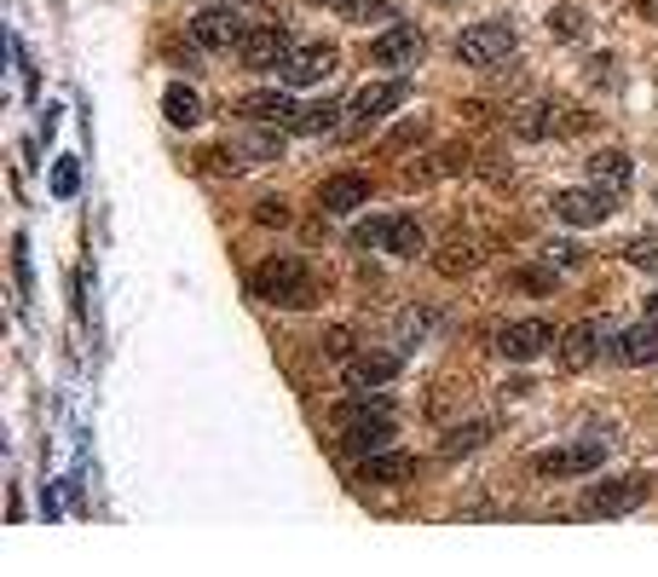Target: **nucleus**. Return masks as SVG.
<instances>
[{
    "mask_svg": "<svg viewBox=\"0 0 658 577\" xmlns=\"http://www.w3.org/2000/svg\"><path fill=\"white\" fill-rule=\"evenodd\" d=\"M75 185H81V168H75V162L64 156V162L52 168V197H75Z\"/></svg>",
    "mask_w": 658,
    "mask_h": 577,
    "instance_id": "27",
    "label": "nucleus"
},
{
    "mask_svg": "<svg viewBox=\"0 0 658 577\" xmlns=\"http://www.w3.org/2000/svg\"><path fill=\"white\" fill-rule=\"evenodd\" d=\"M249 288H255V301H266V306H290V313H301V306L318 301V295H313V272H306V260H295V255H278V260L255 266Z\"/></svg>",
    "mask_w": 658,
    "mask_h": 577,
    "instance_id": "1",
    "label": "nucleus"
},
{
    "mask_svg": "<svg viewBox=\"0 0 658 577\" xmlns=\"http://www.w3.org/2000/svg\"><path fill=\"white\" fill-rule=\"evenodd\" d=\"M237 116H249L255 128H295V98L290 93H278V87H266V93H243L237 98Z\"/></svg>",
    "mask_w": 658,
    "mask_h": 577,
    "instance_id": "15",
    "label": "nucleus"
},
{
    "mask_svg": "<svg viewBox=\"0 0 658 577\" xmlns=\"http://www.w3.org/2000/svg\"><path fill=\"white\" fill-rule=\"evenodd\" d=\"M612 358L642 369V364H658V323H642V329H624L619 341H612Z\"/></svg>",
    "mask_w": 658,
    "mask_h": 577,
    "instance_id": "20",
    "label": "nucleus"
},
{
    "mask_svg": "<svg viewBox=\"0 0 658 577\" xmlns=\"http://www.w3.org/2000/svg\"><path fill=\"white\" fill-rule=\"evenodd\" d=\"M346 341H353V335H346V329H329V346H324V353H329V358H346V353H353V346H346Z\"/></svg>",
    "mask_w": 658,
    "mask_h": 577,
    "instance_id": "30",
    "label": "nucleus"
},
{
    "mask_svg": "<svg viewBox=\"0 0 658 577\" xmlns=\"http://www.w3.org/2000/svg\"><path fill=\"white\" fill-rule=\"evenodd\" d=\"M584 168H589V179L601 185V191H612V197L630 191V179H635V168H630V156H624V151H595Z\"/></svg>",
    "mask_w": 658,
    "mask_h": 577,
    "instance_id": "21",
    "label": "nucleus"
},
{
    "mask_svg": "<svg viewBox=\"0 0 658 577\" xmlns=\"http://www.w3.org/2000/svg\"><path fill=\"white\" fill-rule=\"evenodd\" d=\"M647 323H658V288H653V295H647Z\"/></svg>",
    "mask_w": 658,
    "mask_h": 577,
    "instance_id": "32",
    "label": "nucleus"
},
{
    "mask_svg": "<svg viewBox=\"0 0 658 577\" xmlns=\"http://www.w3.org/2000/svg\"><path fill=\"white\" fill-rule=\"evenodd\" d=\"M584 121L589 116L578 105H566V98H543V105H526L520 116H514V133H520V139H566V133H578Z\"/></svg>",
    "mask_w": 658,
    "mask_h": 577,
    "instance_id": "6",
    "label": "nucleus"
},
{
    "mask_svg": "<svg viewBox=\"0 0 658 577\" xmlns=\"http://www.w3.org/2000/svg\"><path fill=\"white\" fill-rule=\"evenodd\" d=\"M601 462H607V439H578V445H561V450L531 457V468H538L543 480H578V473H595Z\"/></svg>",
    "mask_w": 658,
    "mask_h": 577,
    "instance_id": "8",
    "label": "nucleus"
},
{
    "mask_svg": "<svg viewBox=\"0 0 658 577\" xmlns=\"http://www.w3.org/2000/svg\"><path fill=\"white\" fill-rule=\"evenodd\" d=\"M642 12H647V24H658V0H642Z\"/></svg>",
    "mask_w": 658,
    "mask_h": 577,
    "instance_id": "33",
    "label": "nucleus"
},
{
    "mask_svg": "<svg viewBox=\"0 0 658 577\" xmlns=\"http://www.w3.org/2000/svg\"><path fill=\"white\" fill-rule=\"evenodd\" d=\"M584 30H589L584 7H554V12H549V35H554V40H584Z\"/></svg>",
    "mask_w": 658,
    "mask_h": 577,
    "instance_id": "23",
    "label": "nucleus"
},
{
    "mask_svg": "<svg viewBox=\"0 0 658 577\" xmlns=\"http://www.w3.org/2000/svg\"><path fill=\"white\" fill-rule=\"evenodd\" d=\"M612 191H601V185H589V191H561L554 197V220L561 225H601V220H612Z\"/></svg>",
    "mask_w": 658,
    "mask_h": 577,
    "instance_id": "13",
    "label": "nucleus"
},
{
    "mask_svg": "<svg viewBox=\"0 0 658 577\" xmlns=\"http://www.w3.org/2000/svg\"><path fill=\"white\" fill-rule=\"evenodd\" d=\"M630 266H647V272H658V237H635L630 249H624Z\"/></svg>",
    "mask_w": 658,
    "mask_h": 577,
    "instance_id": "26",
    "label": "nucleus"
},
{
    "mask_svg": "<svg viewBox=\"0 0 658 577\" xmlns=\"http://www.w3.org/2000/svg\"><path fill=\"white\" fill-rule=\"evenodd\" d=\"M422 58V30L416 24H393L369 40V64L376 70H410Z\"/></svg>",
    "mask_w": 658,
    "mask_h": 577,
    "instance_id": "10",
    "label": "nucleus"
},
{
    "mask_svg": "<svg viewBox=\"0 0 658 577\" xmlns=\"http://www.w3.org/2000/svg\"><path fill=\"white\" fill-rule=\"evenodd\" d=\"M290 52L295 47H290V30H283V24H260V30L243 35V47H237L243 70H283V58H290Z\"/></svg>",
    "mask_w": 658,
    "mask_h": 577,
    "instance_id": "11",
    "label": "nucleus"
},
{
    "mask_svg": "<svg viewBox=\"0 0 658 577\" xmlns=\"http://www.w3.org/2000/svg\"><path fill=\"white\" fill-rule=\"evenodd\" d=\"M410 105V75H393V81H369V87H359L353 93V105H346V128L353 133H364V128H376L381 116H393V110H404Z\"/></svg>",
    "mask_w": 658,
    "mask_h": 577,
    "instance_id": "5",
    "label": "nucleus"
},
{
    "mask_svg": "<svg viewBox=\"0 0 658 577\" xmlns=\"http://www.w3.org/2000/svg\"><path fill=\"white\" fill-rule=\"evenodd\" d=\"M162 116H168L174 128H197V121H202V98L185 87V81H174V87L162 93Z\"/></svg>",
    "mask_w": 658,
    "mask_h": 577,
    "instance_id": "22",
    "label": "nucleus"
},
{
    "mask_svg": "<svg viewBox=\"0 0 658 577\" xmlns=\"http://www.w3.org/2000/svg\"><path fill=\"white\" fill-rule=\"evenodd\" d=\"M595 353H601V323H572L566 335H561V369H589Z\"/></svg>",
    "mask_w": 658,
    "mask_h": 577,
    "instance_id": "18",
    "label": "nucleus"
},
{
    "mask_svg": "<svg viewBox=\"0 0 658 577\" xmlns=\"http://www.w3.org/2000/svg\"><path fill=\"white\" fill-rule=\"evenodd\" d=\"M653 497V480L647 473H624V480H601V485H589L578 508L589 514V520H619V514H635Z\"/></svg>",
    "mask_w": 658,
    "mask_h": 577,
    "instance_id": "4",
    "label": "nucleus"
},
{
    "mask_svg": "<svg viewBox=\"0 0 658 577\" xmlns=\"http://www.w3.org/2000/svg\"><path fill=\"white\" fill-rule=\"evenodd\" d=\"M589 81H607L612 87V58H589Z\"/></svg>",
    "mask_w": 658,
    "mask_h": 577,
    "instance_id": "31",
    "label": "nucleus"
},
{
    "mask_svg": "<svg viewBox=\"0 0 658 577\" xmlns=\"http://www.w3.org/2000/svg\"><path fill=\"white\" fill-rule=\"evenodd\" d=\"M255 220L260 225H283V220H290V209H283V197H260L255 202Z\"/></svg>",
    "mask_w": 658,
    "mask_h": 577,
    "instance_id": "28",
    "label": "nucleus"
},
{
    "mask_svg": "<svg viewBox=\"0 0 658 577\" xmlns=\"http://www.w3.org/2000/svg\"><path fill=\"white\" fill-rule=\"evenodd\" d=\"M336 64H341V52L318 40V47H295L290 58H283L278 75H283V87H318V81L336 75Z\"/></svg>",
    "mask_w": 658,
    "mask_h": 577,
    "instance_id": "12",
    "label": "nucleus"
},
{
    "mask_svg": "<svg viewBox=\"0 0 658 577\" xmlns=\"http://www.w3.org/2000/svg\"><path fill=\"white\" fill-rule=\"evenodd\" d=\"M387 439H393V416H387V410L369 416V404H341V445L346 450L376 457V450H387Z\"/></svg>",
    "mask_w": 658,
    "mask_h": 577,
    "instance_id": "7",
    "label": "nucleus"
},
{
    "mask_svg": "<svg viewBox=\"0 0 658 577\" xmlns=\"http://www.w3.org/2000/svg\"><path fill=\"white\" fill-rule=\"evenodd\" d=\"M485 439H491V427H485V422H474V427H457V433L445 439V457H462V450H480Z\"/></svg>",
    "mask_w": 658,
    "mask_h": 577,
    "instance_id": "25",
    "label": "nucleus"
},
{
    "mask_svg": "<svg viewBox=\"0 0 658 577\" xmlns=\"http://www.w3.org/2000/svg\"><path fill=\"white\" fill-rule=\"evenodd\" d=\"M191 35H197V47L225 52V47H243L249 24H243V17H237L232 7H209V12H197V17H191Z\"/></svg>",
    "mask_w": 658,
    "mask_h": 577,
    "instance_id": "14",
    "label": "nucleus"
},
{
    "mask_svg": "<svg viewBox=\"0 0 658 577\" xmlns=\"http://www.w3.org/2000/svg\"><path fill=\"white\" fill-rule=\"evenodd\" d=\"M578 260H584V249H572V243H554L549 249V266H561V272H572Z\"/></svg>",
    "mask_w": 658,
    "mask_h": 577,
    "instance_id": "29",
    "label": "nucleus"
},
{
    "mask_svg": "<svg viewBox=\"0 0 658 577\" xmlns=\"http://www.w3.org/2000/svg\"><path fill=\"white\" fill-rule=\"evenodd\" d=\"M549 346H561V341H554V323H543V318H520L497 335V353L508 364H531V358H543Z\"/></svg>",
    "mask_w": 658,
    "mask_h": 577,
    "instance_id": "9",
    "label": "nucleus"
},
{
    "mask_svg": "<svg viewBox=\"0 0 658 577\" xmlns=\"http://www.w3.org/2000/svg\"><path fill=\"white\" fill-rule=\"evenodd\" d=\"M336 105H329V98H324V105H306L301 116H295V133H329V128H336Z\"/></svg>",
    "mask_w": 658,
    "mask_h": 577,
    "instance_id": "24",
    "label": "nucleus"
},
{
    "mask_svg": "<svg viewBox=\"0 0 658 577\" xmlns=\"http://www.w3.org/2000/svg\"><path fill=\"white\" fill-rule=\"evenodd\" d=\"M399 369H404L399 353H359V358H346V364H341V381L353 387V393H369V387L393 381Z\"/></svg>",
    "mask_w": 658,
    "mask_h": 577,
    "instance_id": "16",
    "label": "nucleus"
},
{
    "mask_svg": "<svg viewBox=\"0 0 658 577\" xmlns=\"http://www.w3.org/2000/svg\"><path fill=\"white\" fill-rule=\"evenodd\" d=\"M353 249H376V255L416 260V255L427 249V237H422V225L410 220V214H376V220L353 225Z\"/></svg>",
    "mask_w": 658,
    "mask_h": 577,
    "instance_id": "2",
    "label": "nucleus"
},
{
    "mask_svg": "<svg viewBox=\"0 0 658 577\" xmlns=\"http://www.w3.org/2000/svg\"><path fill=\"white\" fill-rule=\"evenodd\" d=\"M514 47H520V30L508 17H485V24H468L457 35V58L468 70H497V64H508Z\"/></svg>",
    "mask_w": 658,
    "mask_h": 577,
    "instance_id": "3",
    "label": "nucleus"
},
{
    "mask_svg": "<svg viewBox=\"0 0 658 577\" xmlns=\"http://www.w3.org/2000/svg\"><path fill=\"white\" fill-rule=\"evenodd\" d=\"M359 480L364 485H404V480H416V462L399 457V450H376V457L359 462Z\"/></svg>",
    "mask_w": 658,
    "mask_h": 577,
    "instance_id": "19",
    "label": "nucleus"
},
{
    "mask_svg": "<svg viewBox=\"0 0 658 577\" xmlns=\"http://www.w3.org/2000/svg\"><path fill=\"white\" fill-rule=\"evenodd\" d=\"M364 202H369V179L364 174H336V179H324V191H318L324 214H359Z\"/></svg>",
    "mask_w": 658,
    "mask_h": 577,
    "instance_id": "17",
    "label": "nucleus"
},
{
    "mask_svg": "<svg viewBox=\"0 0 658 577\" xmlns=\"http://www.w3.org/2000/svg\"><path fill=\"white\" fill-rule=\"evenodd\" d=\"M329 7H341V0H329Z\"/></svg>",
    "mask_w": 658,
    "mask_h": 577,
    "instance_id": "34",
    "label": "nucleus"
}]
</instances>
